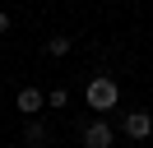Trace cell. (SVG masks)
<instances>
[{"label":"cell","mask_w":153,"mask_h":148,"mask_svg":"<svg viewBox=\"0 0 153 148\" xmlns=\"http://www.w3.org/2000/svg\"><path fill=\"white\" fill-rule=\"evenodd\" d=\"M84 102H88V111L107 116V111L121 107V83H116L111 74H93V79L84 83Z\"/></svg>","instance_id":"6da1fadb"},{"label":"cell","mask_w":153,"mask_h":148,"mask_svg":"<svg viewBox=\"0 0 153 148\" xmlns=\"http://www.w3.org/2000/svg\"><path fill=\"white\" fill-rule=\"evenodd\" d=\"M79 144H84V148H111L116 144V125L107 116H93L84 130H79Z\"/></svg>","instance_id":"7a4b0ae2"},{"label":"cell","mask_w":153,"mask_h":148,"mask_svg":"<svg viewBox=\"0 0 153 148\" xmlns=\"http://www.w3.org/2000/svg\"><path fill=\"white\" fill-rule=\"evenodd\" d=\"M121 134L125 139H149L153 134V116L149 111H125L121 116Z\"/></svg>","instance_id":"3957f363"},{"label":"cell","mask_w":153,"mask_h":148,"mask_svg":"<svg viewBox=\"0 0 153 148\" xmlns=\"http://www.w3.org/2000/svg\"><path fill=\"white\" fill-rule=\"evenodd\" d=\"M14 107H19V116H37V111L47 107V92L28 83V88H19V97H14Z\"/></svg>","instance_id":"277c9868"},{"label":"cell","mask_w":153,"mask_h":148,"mask_svg":"<svg viewBox=\"0 0 153 148\" xmlns=\"http://www.w3.org/2000/svg\"><path fill=\"white\" fill-rule=\"evenodd\" d=\"M23 144L28 148H47L51 144V125L42 116H28V125H23Z\"/></svg>","instance_id":"5b68a950"},{"label":"cell","mask_w":153,"mask_h":148,"mask_svg":"<svg viewBox=\"0 0 153 148\" xmlns=\"http://www.w3.org/2000/svg\"><path fill=\"white\" fill-rule=\"evenodd\" d=\"M70 51H74V42H70V37H51V42H47V56H51V60H65Z\"/></svg>","instance_id":"8992f818"},{"label":"cell","mask_w":153,"mask_h":148,"mask_svg":"<svg viewBox=\"0 0 153 148\" xmlns=\"http://www.w3.org/2000/svg\"><path fill=\"white\" fill-rule=\"evenodd\" d=\"M47 107H51V111H65V107H70V88H51V92H47Z\"/></svg>","instance_id":"52a82bcc"},{"label":"cell","mask_w":153,"mask_h":148,"mask_svg":"<svg viewBox=\"0 0 153 148\" xmlns=\"http://www.w3.org/2000/svg\"><path fill=\"white\" fill-rule=\"evenodd\" d=\"M10 33V9H0V37Z\"/></svg>","instance_id":"ba28073f"}]
</instances>
